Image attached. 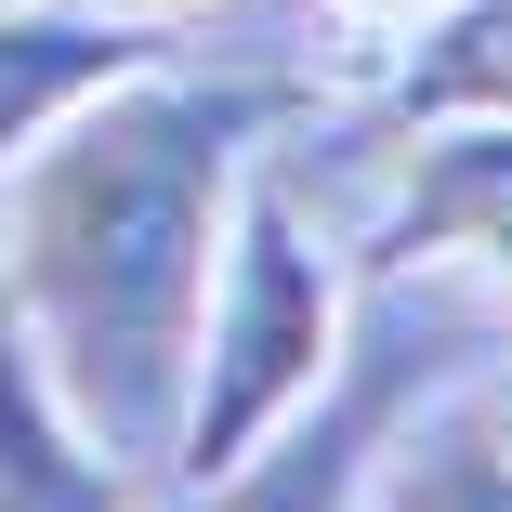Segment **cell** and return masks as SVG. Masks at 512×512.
<instances>
[{"mask_svg":"<svg viewBox=\"0 0 512 512\" xmlns=\"http://www.w3.org/2000/svg\"><path fill=\"white\" fill-rule=\"evenodd\" d=\"M263 119L276 92L158 53L0 171V329L27 342L53 407L145 486L171 473L224 211L263 158Z\"/></svg>","mask_w":512,"mask_h":512,"instance_id":"obj_1","label":"cell"},{"mask_svg":"<svg viewBox=\"0 0 512 512\" xmlns=\"http://www.w3.org/2000/svg\"><path fill=\"white\" fill-rule=\"evenodd\" d=\"M355 355V250H329V224L289 197L276 158H250L237 211H224V263H211V316H197V368H184V421H171V473H237L276 421H302Z\"/></svg>","mask_w":512,"mask_h":512,"instance_id":"obj_2","label":"cell"},{"mask_svg":"<svg viewBox=\"0 0 512 512\" xmlns=\"http://www.w3.org/2000/svg\"><path fill=\"white\" fill-rule=\"evenodd\" d=\"M407 394H421V381H407V355H368V316H355L342 381L302 407V421H276L237 473L158 486V512H368V460H381V421H394Z\"/></svg>","mask_w":512,"mask_h":512,"instance_id":"obj_3","label":"cell"},{"mask_svg":"<svg viewBox=\"0 0 512 512\" xmlns=\"http://www.w3.org/2000/svg\"><path fill=\"white\" fill-rule=\"evenodd\" d=\"M171 40L106 14V0H0V171H14L40 132H66L106 79L158 66Z\"/></svg>","mask_w":512,"mask_h":512,"instance_id":"obj_4","label":"cell"},{"mask_svg":"<svg viewBox=\"0 0 512 512\" xmlns=\"http://www.w3.org/2000/svg\"><path fill=\"white\" fill-rule=\"evenodd\" d=\"M368 512H512V368L460 394H407L368 460Z\"/></svg>","mask_w":512,"mask_h":512,"instance_id":"obj_5","label":"cell"},{"mask_svg":"<svg viewBox=\"0 0 512 512\" xmlns=\"http://www.w3.org/2000/svg\"><path fill=\"white\" fill-rule=\"evenodd\" d=\"M0 512H145V473L106 460L53 407V381L27 368L14 329H0Z\"/></svg>","mask_w":512,"mask_h":512,"instance_id":"obj_6","label":"cell"},{"mask_svg":"<svg viewBox=\"0 0 512 512\" xmlns=\"http://www.w3.org/2000/svg\"><path fill=\"white\" fill-rule=\"evenodd\" d=\"M407 119H512V0H447L394 40L381 132H407Z\"/></svg>","mask_w":512,"mask_h":512,"instance_id":"obj_7","label":"cell"},{"mask_svg":"<svg viewBox=\"0 0 512 512\" xmlns=\"http://www.w3.org/2000/svg\"><path fill=\"white\" fill-rule=\"evenodd\" d=\"M316 14H329L342 40H381V53H394V40L421 27V14H447V0H316Z\"/></svg>","mask_w":512,"mask_h":512,"instance_id":"obj_8","label":"cell"},{"mask_svg":"<svg viewBox=\"0 0 512 512\" xmlns=\"http://www.w3.org/2000/svg\"><path fill=\"white\" fill-rule=\"evenodd\" d=\"M106 14H132V27H158V40H184L197 14H211V0H106Z\"/></svg>","mask_w":512,"mask_h":512,"instance_id":"obj_9","label":"cell"}]
</instances>
